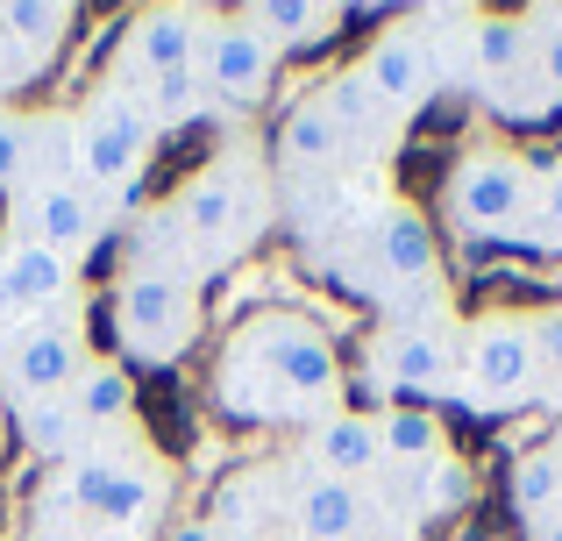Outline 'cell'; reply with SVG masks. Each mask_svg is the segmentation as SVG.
Segmentation results:
<instances>
[{
    "mask_svg": "<svg viewBox=\"0 0 562 541\" xmlns=\"http://www.w3.org/2000/svg\"><path fill=\"white\" fill-rule=\"evenodd\" d=\"M470 492H477L470 463L456 457V449H441L435 463L413 471V514H420V520H449V514H463V506H470Z\"/></svg>",
    "mask_w": 562,
    "mask_h": 541,
    "instance_id": "obj_26",
    "label": "cell"
},
{
    "mask_svg": "<svg viewBox=\"0 0 562 541\" xmlns=\"http://www.w3.org/2000/svg\"><path fill=\"white\" fill-rule=\"evenodd\" d=\"M357 79L378 93V108L392 114V122H406V114H420L427 100H435V86H441L435 43H427L413 22H384V36H371V50L357 57Z\"/></svg>",
    "mask_w": 562,
    "mask_h": 541,
    "instance_id": "obj_10",
    "label": "cell"
},
{
    "mask_svg": "<svg viewBox=\"0 0 562 541\" xmlns=\"http://www.w3.org/2000/svg\"><path fill=\"white\" fill-rule=\"evenodd\" d=\"M200 71H165V79H150V114H157V128H171V122H192L200 114Z\"/></svg>",
    "mask_w": 562,
    "mask_h": 541,
    "instance_id": "obj_28",
    "label": "cell"
},
{
    "mask_svg": "<svg viewBox=\"0 0 562 541\" xmlns=\"http://www.w3.org/2000/svg\"><path fill=\"white\" fill-rule=\"evenodd\" d=\"M71 292H79V264L71 257L43 250L29 236H14L0 250V314H43V306H65Z\"/></svg>",
    "mask_w": 562,
    "mask_h": 541,
    "instance_id": "obj_12",
    "label": "cell"
},
{
    "mask_svg": "<svg viewBox=\"0 0 562 541\" xmlns=\"http://www.w3.org/2000/svg\"><path fill=\"white\" fill-rule=\"evenodd\" d=\"M65 399H71V414H79L86 428H108V420H128V414H136V377H128L122 357H86Z\"/></svg>",
    "mask_w": 562,
    "mask_h": 541,
    "instance_id": "obj_19",
    "label": "cell"
},
{
    "mask_svg": "<svg viewBox=\"0 0 562 541\" xmlns=\"http://www.w3.org/2000/svg\"><path fill=\"white\" fill-rule=\"evenodd\" d=\"M243 22L257 29L271 50H321V43H335V29H342L349 14L328 8V0H249Z\"/></svg>",
    "mask_w": 562,
    "mask_h": 541,
    "instance_id": "obj_18",
    "label": "cell"
},
{
    "mask_svg": "<svg viewBox=\"0 0 562 541\" xmlns=\"http://www.w3.org/2000/svg\"><path fill=\"white\" fill-rule=\"evenodd\" d=\"M292 528H300V541H363L371 499H363V485H342V477L314 471L292 492Z\"/></svg>",
    "mask_w": 562,
    "mask_h": 541,
    "instance_id": "obj_15",
    "label": "cell"
},
{
    "mask_svg": "<svg viewBox=\"0 0 562 541\" xmlns=\"http://www.w3.org/2000/svg\"><path fill=\"white\" fill-rule=\"evenodd\" d=\"M79 363H86V292H71L65 314L29 320L22 342L0 357V385H8V399H57V392H71Z\"/></svg>",
    "mask_w": 562,
    "mask_h": 541,
    "instance_id": "obj_9",
    "label": "cell"
},
{
    "mask_svg": "<svg viewBox=\"0 0 562 541\" xmlns=\"http://www.w3.org/2000/svg\"><path fill=\"white\" fill-rule=\"evenodd\" d=\"M8 414H14L22 442L36 449L43 463H71V457H86V420L71 414L65 392H57V399H8Z\"/></svg>",
    "mask_w": 562,
    "mask_h": 541,
    "instance_id": "obj_20",
    "label": "cell"
},
{
    "mask_svg": "<svg viewBox=\"0 0 562 541\" xmlns=\"http://www.w3.org/2000/svg\"><path fill=\"white\" fill-rule=\"evenodd\" d=\"M378 442H384V463L420 471V463H435L441 449H449V428H441L435 406H384L378 414Z\"/></svg>",
    "mask_w": 562,
    "mask_h": 541,
    "instance_id": "obj_23",
    "label": "cell"
},
{
    "mask_svg": "<svg viewBox=\"0 0 562 541\" xmlns=\"http://www.w3.org/2000/svg\"><path fill=\"white\" fill-rule=\"evenodd\" d=\"M527 71H535L527 14H477V29H470V79H477V93H498V86L527 79Z\"/></svg>",
    "mask_w": 562,
    "mask_h": 541,
    "instance_id": "obj_16",
    "label": "cell"
},
{
    "mask_svg": "<svg viewBox=\"0 0 562 541\" xmlns=\"http://www.w3.org/2000/svg\"><path fill=\"white\" fill-rule=\"evenodd\" d=\"M371 271H378V300L384 306H427L441 314V257H435V228H427L420 207L392 200L371 228Z\"/></svg>",
    "mask_w": 562,
    "mask_h": 541,
    "instance_id": "obj_8",
    "label": "cell"
},
{
    "mask_svg": "<svg viewBox=\"0 0 562 541\" xmlns=\"http://www.w3.org/2000/svg\"><path fill=\"white\" fill-rule=\"evenodd\" d=\"M29 136H36V114H0V193L29 185Z\"/></svg>",
    "mask_w": 562,
    "mask_h": 541,
    "instance_id": "obj_29",
    "label": "cell"
},
{
    "mask_svg": "<svg viewBox=\"0 0 562 541\" xmlns=\"http://www.w3.org/2000/svg\"><path fill=\"white\" fill-rule=\"evenodd\" d=\"M271 71H278V50L243 22V14H228V22L206 29L200 86H206L214 100H228V108H257V100L271 93Z\"/></svg>",
    "mask_w": 562,
    "mask_h": 541,
    "instance_id": "obj_11",
    "label": "cell"
},
{
    "mask_svg": "<svg viewBox=\"0 0 562 541\" xmlns=\"http://www.w3.org/2000/svg\"><path fill=\"white\" fill-rule=\"evenodd\" d=\"M535 193V157H520L513 143H470L441 179V222L470 243H513Z\"/></svg>",
    "mask_w": 562,
    "mask_h": 541,
    "instance_id": "obj_3",
    "label": "cell"
},
{
    "mask_svg": "<svg viewBox=\"0 0 562 541\" xmlns=\"http://www.w3.org/2000/svg\"><path fill=\"white\" fill-rule=\"evenodd\" d=\"M22 236L79 264V257L100 243V207H93V193H86V185H50V193H22Z\"/></svg>",
    "mask_w": 562,
    "mask_h": 541,
    "instance_id": "obj_14",
    "label": "cell"
},
{
    "mask_svg": "<svg viewBox=\"0 0 562 541\" xmlns=\"http://www.w3.org/2000/svg\"><path fill=\"white\" fill-rule=\"evenodd\" d=\"M527 328H535V363H541V385H549V377H562V306H535Z\"/></svg>",
    "mask_w": 562,
    "mask_h": 541,
    "instance_id": "obj_31",
    "label": "cell"
},
{
    "mask_svg": "<svg viewBox=\"0 0 562 541\" xmlns=\"http://www.w3.org/2000/svg\"><path fill=\"white\" fill-rule=\"evenodd\" d=\"M150 143H157L150 100L128 93V86H108V93L93 100V114L79 122V179L122 193V185L143 179V165H150Z\"/></svg>",
    "mask_w": 562,
    "mask_h": 541,
    "instance_id": "obj_6",
    "label": "cell"
},
{
    "mask_svg": "<svg viewBox=\"0 0 562 541\" xmlns=\"http://www.w3.org/2000/svg\"><path fill=\"white\" fill-rule=\"evenodd\" d=\"M527 541H562V514H555V520H541V528H527Z\"/></svg>",
    "mask_w": 562,
    "mask_h": 541,
    "instance_id": "obj_33",
    "label": "cell"
},
{
    "mask_svg": "<svg viewBox=\"0 0 562 541\" xmlns=\"http://www.w3.org/2000/svg\"><path fill=\"white\" fill-rule=\"evenodd\" d=\"M506 250H535V257H562V165H535V193H527V214L513 228Z\"/></svg>",
    "mask_w": 562,
    "mask_h": 541,
    "instance_id": "obj_24",
    "label": "cell"
},
{
    "mask_svg": "<svg viewBox=\"0 0 562 541\" xmlns=\"http://www.w3.org/2000/svg\"><path fill=\"white\" fill-rule=\"evenodd\" d=\"M321 477H342V485H363V477L384 463V442H378V414H328L306 442Z\"/></svg>",
    "mask_w": 562,
    "mask_h": 541,
    "instance_id": "obj_17",
    "label": "cell"
},
{
    "mask_svg": "<svg viewBox=\"0 0 562 541\" xmlns=\"http://www.w3.org/2000/svg\"><path fill=\"white\" fill-rule=\"evenodd\" d=\"M349 143H342V128H335V114H328V100H300V108L278 122V165H292V171H321V165H335Z\"/></svg>",
    "mask_w": 562,
    "mask_h": 541,
    "instance_id": "obj_21",
    "label": "cell"
},
{
    "mask_svg": "<svg viewBox=\"0 0 562 541\" xmlns=\"http://www.w3.org/2000/svg\"><path fill=\"white\" fill-rule=\"evenodd\" d=\"M165 541H221V528H214V520H179Z\"/></svg>",
    "mask_w": 562,
    "mask_h": 541,
    "instance_id": "obj_32",
    "label": "cell"
},
{
    "mask_svg": "<svg viewBox=\"0 0 562 541\" xmlns=\"http://www.w3.org/2000/svg\"><path fill=\"white\" fill-rule=\"evenodd\" d=\"M171 207H179L186 236L200 243L206 257H228V250H243L263 222V179L249 165H235V157H221V165H206Z\"/></svg>",
    "mask_w": 562,
    "mask_h": 541,
    "instance_id": "obj_7",
    "label": "cell"
},
{
    "mask_svg": "<svg viewBox=\"0 0 562 541\" xmlns=\"http://www.w3.org/2000/svg\"><path fill=\"white\" fill-rule=\"evenodd\" d=\"M321 100H328V114H335V128H342V143H392V136H398V122L378 108V93L357 79V71H342L335 86H321Z\"/></svg>",
    "mask_w": 562,
    "mask_h": 541,
    "instance_id": "obj_25",
    "label": "cell"
},
{
    "mask_svg": "<svg viewBox=\"0 0 562 541\" xmlns=\"http://www.w3.org/2000/svg\"><path fill=\"white\" fill-rule=\"evenodd\" d=\"M71 22H79V14L57 8V0H8V8H0V36H8V43H29V50H50Z\"/></svg>",
    "mask_w": 562,
    "mask_h": 541,
    "instance_id": "obj_27",
    "label": "cell"
},
{
    "mask_svg": "<svg viewBox=\"0 0 562 541\" xmlns=\"http://www.w3.org/2000/svg\"><path fill=\"white\" fill-rule=\"evenodd\" d=\"M200 278L171 271H128L114 285V335H122V363H179L200 342Z\"/></svg>",
    "mask_w": 562,
    "mask_h": 541,
    "instance_id": "obj_5",
    "label": "cell"
},
{
    "mask_svg": "<svg viewBox=\"0 0 562 541\" xmlns=\"http://www.w3.org/2000/svg\"><path fill=\"white\" fill-rule=\"evenodd\" d=\"M555 165H562V150H555Z\"/></svg>",
    "mask_w": 562,
    "mask_h": 541,
    "instance_id": "obj_35",
    "label": "cell"
},
{
    "mask_svg": "<svg viewBox=\"0 0 562 541\" xmlns=\"http://www.w3.org/2000/svg\"><path fill=\"white\" fill-rule=\"evenodd\" d=\"M549 449H555V463H562V428H555V442H549Z\"/></svg>",
    "mask_w": 562,
    "mask_h": 541,
    "instance_id": "obj_34",
    "label": "cell"
},
{
    "mask_svg": "<svg viewBox=\"0 0 562 541\" xmlns=\"http://www.w3.org/2000/svg\"><path fill=\"white\" fill-rule=\"evenodd\" d=\"M206 29H214V14H200V8H143L136 22H128V57H136L150 79H165V71H200Z\"/></svg>",
    "mask_w": 562,
    "mask_h": 541,
    "instance_id": "obj_13",
    "label": "cell"
},
{
    "mask_svg": "<svg viewBox=\"0 0 562 541\" xmlns=\"http://www.w3.org/2000/svg\"><path fill=\"white\" fill-rule=\"evenodd\" d=\"M527 29H535V71H541V86L562 100V8H527Z\"/></svg>",
    "mask_w": 562,
    "mask_h": 541,
    "instance_id": "obj_30",
    "label": "cell"
},
{
    "mask_svg": "<svg viewBox=\"0 0 562 541\" xmlns=\"http://www.w3.org/2000/svg\"><path fill=\"white\" fill-rule=\"evenodd\" d=\"M506 499H513V520H520V528H541V520H555V514H562V463H555V449H549V442L527 449V457H513V471H506Z\"/></svg>",
    "mask_w": 562,
    "mask_h": 541,
    "instance_id": "obj_22",
    "label": "cell"
},
{
    "mask_svg": "<svg viewBox=\"0 0 562 541\" xmlns=\"http://www.w3.org/2000/svg\"><path fill=\"white\" fill-rule=\"evenodd\" d=\"M456 357H463V328H449V314L384 320L363 349V385L392 392V406L456 399Z\"/></svg>",
    "mask_w": 562,
    "mask_h": 541,
    "instance_id": "obj_4",
    "label": "cell"
},
{
    "mask_svg": "<svg viewBox=\"0 0 562 541\" xmlns=\"http://www.w3.org/2000/svg\"><path fill=\"white\" fill-rule=\"evenodd\" d=\"M456 399L484 420H506L527 414L535 399H549L541 385V363H535V328L527 314L498 306V314H477L463 328V357H456Z\"/></svg>",
    "mask_w": 562,
    "mask_h": 541,
    "instance_id": "obj_2",
    "label": "cell"
},
{
    "mask_svg": "<svg viewBox=\"0 0 562 541\" xmlns=\"http://www.w3.org/2000/svg\"><path fill=\"white\" fill-rule=\"evenodd\" d=\"M342 399V357L300 314H257L228 335L214 363V406L243 428H285V420H328Z\"/></svg>",
    "mask_w": 562,
    "mask_h": 541,
    "instance_id": "obj_1",
    "label": "cell"
}]
</instances>
